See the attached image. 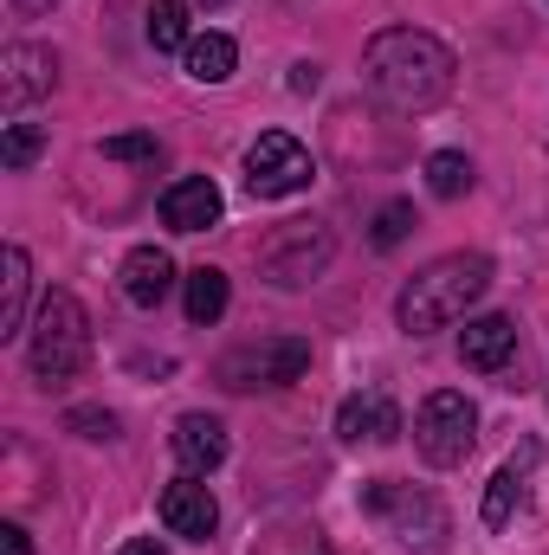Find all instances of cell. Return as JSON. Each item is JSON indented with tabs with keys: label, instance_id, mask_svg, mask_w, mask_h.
<instances>
[{
	"label": "cell",
	"instance_id": "52a82bcc",
	"mask_svg": "<svg viewBox=\"0 0 549 555\" xmlns=\"http://www.w3.org/2000/svg\"><path fill=\"white\" fill-rule=\"evenodd\" d=\"M310 175H317L310 149L297 137H284V130H266V137L246 149V188H253L259 201H291V194H304Z\"/></svg>",
	"mask_w": 549,
	"mask_h": 555
},
{
	"label": "cell",
	"instance_id": "ffe728a7",
	"mask_svg": "<svg viewBox=\"0 0 549 555\" xmlns=\"http://www.w3.org/2000/svg\"><path fill=\"white\" fill-rule=\"evenodd\" d=\"M426 188H433L439 201H459V194L472 188V155H459V149L426 155Z\"/></svg>",
	"mask_w": 549,
	"mask_h": 555
},
{
	"label": "cell",
	"instance_id": "ba28073f",
	"mask_svg": "<svg viewBox=\"0 0 549 555\" xmlns=\"http://www.w3.org/2000/svg\"><path fill=\"white\" fill-rule=\"evenodd\" d=\"M362 504L375 511V517H388L395 530H401V543L413 550H433L439 537H446V511H439V498H426V491H413V485H369L362 491Z\"/></svg>",
	"mask_w": 549,
	"mask_h": 555
},
{
	"label": "cell",
	"instance_id": "30bf717a",
	"mask_svg": "<svg viewBox=\"0 0 549 555\" xmlns=\"http://www.w3.org/2000/svg\"><path fill=\"white\" fill-rule=\"evenodd\" d=\"M162 524H168V537H188V543H207L214 530H220V504H214V491L201 485V478H175L168 491H162Z\"/></svg>",
	"mask_w": 549,
	"mask_h": 555
},
{
	"label": "cell",
	"instance_id": "d6986e66",
	"mask_svg": "<svg viewBox=\"0 0 549 555\" xmlns=\"http://www.w3.org/2000/svg\"><path fill=\"white\" fill-rule=\"evenodd\" d=\"M142 33H149V46L155 52H188V0H149V20H142Z\"/></svg>",
	"mask_w": 549,
	"mask_h": 555
},
{
	"label": "cell",
	"instance_id": "7402d4cb",
	"mask_svg": "<svg viewBox=\"0 0 549 555\" xmlns=\"http://www.w3.org/2000/svg\"><path fill=\"white\" fill-rule=\"evenodd\" d=\"M39 149H46V130H39V124H7V137H0V168L20 175V168L39 162Z\"/></svg>",
	"mask_w": 549,
	"mask_h": 555
},
{
	"label": "cell",
	"instance_id": "9c48e42d",
	"mask_svg": "<svg viewBox=\"0 0 549 555\" xmlns=\"http://www.w3.org/2000/svg\"><path fill=\"white\" fill-rule=\"evenodd\" d=\"M52 85H59V59H52V46L20 39V46L0 52V104H7V111H26L33 98H52Z\"/></svg>",
	"mask_w": 549,
	"mask_h": 555
},
{
	"label": "cell",
	"instance_id": "8fae6325",
	"mask_svg": "<svg viewBox=\"0 0 549 555\" xmlns=\"http://www.w3.org/2000/svg\"><path fill=\"white\" fill-rule=\"evenodd\" d=\"M220 214H227V201H220L214 175H181L162 194V227L168 233H207V227H220Z\"/></svg>",
	"mask_w": 549,
	"mask_h": 555
},
{
	"label": "cell",
	"instance_id": "ac0fdd59",
	"mask_svg": "<svg viewBox=\"0 0 549 555\" xmlns=\"http://www.w3.org/2000/svg\"><path fill=\"white\" fill-rule=\"evenodd\" d=\"M227 297H233V284H227V272H214V266H201V272H188V323L194 330H207V323H220L227 317Z\"/></svg>",
	"mask_w": 549,
	"mask_h": 555
},
{
	"label": "cell",
	"instance_id": "2e32d148",
	"mask_svg": "<svg viewBox=\"0 0 549 555\" xmlns=\"http://www.w3.org/2000/svg\"><path fill=\"white\" fill-rule=\"evenodd\" d=\"M26 297H33V259L26 246H7L0 253V343L26 336Z\"/></svg>",
	"mask_w": 549,
	"mask_h": 555
},
{
	"label": "cell",
	"instance_id": "7c38bea8",
	"mask_svg": "<svg viewBox=\"0 0 549 555\" xmlns=\"http://www.w3.org/2000/svg\"><path fill=\"white\" fill-rule=\"evenodd\" d=\"M395 433H401V414H395V401H388L382 388L349 395V401L336 408V439H343V446H388Z\"/></svg>",
	"mask_w": 549,
	"mask_h": 555
},
{
	"label": "cell",
	"instance_id": "3957f363",
	"mask_svg": "<svg viewBox=\"0 0 549 555\" xmlns=\"http://www.w3.org/2000/svg\"><path fill=\"white\" fill-rule=\"evenodd\" d=\"M85 362H91V317H85V304L72 291H46L33 330H26V369H33V382L59 388Z\"/></svg>",
	"mask_w": 549,
	"mask_h": 555
},
{
	"label": "cell",
	"instance_id": "cb8c5ba5",
	"mask_svg": "<svg viewBox=\"0 0 549 555\" xmlns=\"http://www.w3.org/2000/svg\"><path fill=\"white\" fill-rule=\"evenodd\" d=\"M162 155V142L137 130V137H104V162H155Z\"/></svg>",
	"mask_w": 549,
	"mask_h": 555
},
{
	"label": "cell",
	"instance_id": "e0dca14e",
	"mask_svg": "<svg viewBox=\"0 0 549 555\" xmlns=\"http://www.w3.org/2000/svg\"><path fill=\"white\" fill-rule=\"evenodd\" d=\"M181 65H188V78H194V85H227V78H233V65H240V46H233L227 33H194V39H188V52H181Z\"/></svg>",
	"mask_w": 549,
	"mask_h": 555
},
{
	"label": "cell",
	"instance_id": "484cf974",
	"mask_svg": "<svg viewBox=\"0 0 549 555\" xmlns=\"http://www.w3.org/2000/svg\"><path fill=\"white\" fill-rule=\"evenodd\" d=\"M317 85H323V72H317V65H291V91H297V98H304V91H317Z\"/></svg>",
	"mask_w": 549,
	"mask_h": 555
},
{
	"label": "cell",
	"instance_id": "6da1fadb",
	"mask_svg": "<svg viewBox=\"0 0 549 555\" xmlns=\"http://www.w3.org/2000/svg\"><path fill=\"white\" fill-rule=\"evenodd\" d=\"M452 72H459L452 46L433 39V33H420V26H388V33H375L369 52H362L369 91H375L388 111H401V117H420V111L446 104V98H452Z\"/></svg>",
	"mask_w": 549,
	"mask_h": 555
},
{
	"label": "cell",
	"instance_id": "4fadbf2b",
	"mask_svg": "<svg viewBox=\"0 0 549 555\" xmlns=\"http://www.w3.org/2000/svg\"><path fill=\"white\" fill-rule=\"evenodd\" d=\"M168 446H175V459H181L188 478H207V472L227 465V426H220L214 414H181Z\"/></svg>",
	"mask_w": 549,
	"mask_h": 555
},
{
	"label": "cell",
	"instance_id": "7a4b0ae2",
	"mask_svg": "<svg viewBox=\"0 0 549 555\" xmlns=\"http://www.w3.org/2000/svg\"><path fill=\"white\" fill-rule=\"evenodd\" d=\"M485 291H491V259H485V253H446V259H433L426 272H413L408 284H401L395 323H401L408 336H433V330L459 323Z\"/></svg>",
	"mask_w": 549,
	"mask_h": 555
},
{
	"label": "cell",
	"instance_id": "5b68a950",
	"mask_svg": "<svg viewBox=\"0 0 549 555\" xmlns=\"http://www.w3.org/2000/svg\"><path fill=\"white\" fill-rule=\"evenodd\" d=\"M330 259H336V240H330L323 220H284L272 240L259 246V272L272 278L278 291H304V284H317V278L330 272Z\"/></svg>",
	"mask_w": 549,
	"mask_h": 555
},
{
	"label": "cell",
	"instance_id": "5bb4252c",
	"mask_svg": "<svg viewBox=\"0 0 549 555\" xmlns=\"http://www.w3.org/2000/svg\"><path fill=\"white\" fill-rule=\"evenodd\" d=\"M459 356H465V369H505L511 356H518V323L511 317H498V310H485V317H465V330H459Z\"/></svg>",
	"mask_w": 549,
	"mask_h": 555
},
{
	"label": "cell",
	"instance_id": "f1b7e54d",
	"mask_svg": "<svg viewBox=\"0 0 549 555\" xmlns=\"http://www.w3.org/2000/svg\"><path fill=\"white\" fill-rule=\"evenodd\" d=\"M124 555H168L155 537H137V543H124Z\"/></svg>",
	"mask_w": 549,
	"mask_h": 555
},
{
	"label": "cell",
	"instance_id": "8992f818",
	"mask_svg": "<svg viewBox=\"0 0 549 555\" xmlns=\"http://www.w3.org/2000/svg\"><path fill=\"white\" fill-rule=\"evenodd\" d=\"M304 369H310V343H304V336H259V343L220 356L214 375H220V388L253 395V388H291Z\"/></svg>",
	"mask_w": 549,
	"mask_h": 555
},
{
	"label": "cell",
	"instance_id": "9a60e30c",
	"mask_svg": "<svg viewBox=\"0 0 549 555\" xmlns=\"http://www.w3.org/2000/svg\"><path fill=\"white\" fill-rule=\"evenodd\" d=\"M117 278H124V297H130L137 310H155V304L175 291V259H168L162 246H137Z\"/></svg>",
	"mask_w": 549,
	"mask_h": 555
},
{
	"label": "cell",
	"instance_id": "83f0119b",
	"mask_svg": "<svg viewBox=\"0 0 549 555\" xmlns=\"http://www.w3.org/2000/svg\"><path fill=\"white\" fill-rule=\"evenodd\" d=\"M59 0H13V13H26V20H39V13H52Z\"/></svg>",
	"mask_w": 549,
	"mask_h": 555
},
{
	"label": "cell",
	"instance_id": "d4e9b609",
	"mask_svg": "<svg viewBox=\"0 0 549 555\" xmlns=\"http://www.w3.org/2000/svg\"><path fill=\"white\" fill-rule=\"evenodd\" d=\"M78 439H117V414H98V408H72V420H65Z\"/></svg>",
	"mask_w": 549,
	"mask_h": 555
},
{
	"label": "cell",
	"instance_id": "44dd1931",
	"mask_svg": "<svg viewBox=\"0 0 549 555\" xmlns=\"http://www.w3.org/2000/svg\"><path fill=\"white\" fill-rule=\"evenodd\" d=\"M518 504H524V478H518V465H505L491 485H485V530H505L511 517H518Z\"/></svg>",
	"mask_w": 549,
	"mask_h": 555
},
{
	"label": "cell",
	"instance_id": "4316f807",
	"mask_svg": "<svg viewBox=\"0 0 549 555\" xmlns=\"http://www.w3.org/2000/svg\"><path fill=\"white\" fill-rule=\"evenodd\" d=\"M0 550H7V555H33V543H26V530H20V524H7V530H0Z\"/></svg>",
	"mask_w": 549,
	"mask_h": 555
},
{
	"label": "cell",
	"instance_id": "603a6c76",
	"mask_svg": "<svg viewBox=\"0 0 549 555\" xmlns=\"http://www.w3.org/2000/svg\"><path fill=\"white\" fill-rule=\"evenodd\" d=\"M408 233H413V201H388V207L375 214V246H382V253H395Z\"/></svg>",
	"mask_w": 549,
	"mask_h": 555
},
{
	"label": "cell",
	"instance_id": "f546056e",
	"mask_svg": "<svg viewBox=\"0 0 549 555\" xmlns=\"http://www.w3.org/2000/svg\"><path fill=\"white\" fill-rule=\"evenodd\" d=\"M201 7H220V0H201Z\"/></svg>",
	"mask_w": 549,
	"mask_h": 555
},
{
	"label": "cell",
	"instance_id": "277c9868",
	"mask_svg": "<svg viewBox=\"0 0 549 555\" xmlns=\"http://www.w3.org/2000/svg\"><path fill=\"white\" fill-rule=\"evenodd\" d=\"M472 446H478V408H472L459 388H433V395L420 401V414H413V452H420L426 465L452 472V465L472 459Z\"/></svg>",
	"mask_w": 549,
	"mask_h": 555
}]
</instances>
